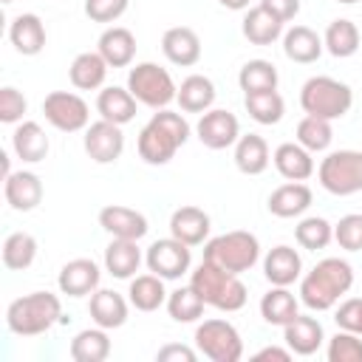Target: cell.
<instances>
[{
    "instance_id": "816d5d0a",
    "label": "cell",
    "mask_w": 362,
    "mask_h": 362,
    "mask_svg": "<svg viewBox=\"0 0 362 362\" xmlns=\"http://www.w3.org/2000/svg\"><path fill=\"white\" fill-rule=\"evenodd\" d=\"M291 356H294V354H291L288 345H286V348H280V345H266V348H260L252 359H255V362H272V359H274V362H288Z\"/></svg>"
},
{
    "instance_id": "83f0119b",
    "label": "cell",
    "mask_w": 362,
    "mask_h": 362,
    "mask_svg": "<svg viewBox=\"0 0 362 362\" xmlns=\"http://www.w3.org/2000/svg\"><path fill=\"white\" fill-rule=\"evenodd\" d=\"M107 62L99 51H82L74 57L71 68H68V76H71V85L76 90H99L107 79Z\"/></svg>"
},
{
    "instance_id": "7bdbcfd3",
    "label": "cell",
    "mask_w": 362,
    "mask_h": 362,
    "mask_svg": "<svg viewBox=\"0 0 362 362\" xmlns=\"http://www.w3.org/2000/svg\"><path fill=\"white\" fill-rule=\"evenodd\" d=\"M294 238H297V243L303 249L320 252V249H325L334 240V226L325 218H320V215H308V218H303L294 226Z\"/></svg>"
},
{
    "instance_id": "b9f144b4",
    "label": "cell",
    "mask_w": 362,
    "mask_h": 362,
    "mask_svg": "<svg viewBox=\"0 0 362 362\" xmlns=\"http://www.w3.org/2000/svg\"><path fill=\"white\" fill-rule=\"evenodd\" d=\"M204 300L192 286H181L175 291L167 294V314L175 322H195L204 317Z\"/></svg>"
},
{
    "instance_id": "7402d4cb",
    "label": "cell",
    "mask_w": 362,
    "mask_h": 362,
    "mask_svg": "<svg viewBox=\"0 0 362 362\" xmlns=\"http://www.w3.org/2000/svg\"><path fill=\"white\" fill-rule=\"evenodd\" d=\"M325 45H322V37L308 28V25H291L288 31H283V54L297 62V65H311L322 57Z\"/></svg>"
},
{
    "instance_id": "c3c4849f",
    "label": "cell",
    "mask_w": 362,
    "mask_h": 362,
    "mask_svg": "<svg viewBox=\"0 0 362 362\" xmlns=\"http://www.w3.org/2000/svg\"><path fill=\"white\" fill-rule=\"evenodd\" d=\"M334 322H337V328H345V331H354L362 337V297L342 300L334 311Z\"/></svg>"
},
{
    "instance_id": "bcb514c9",
    "label": "cell",
    "mask_w": 362,
    "mask_h": 362,
    "mask_svg": "<svg viewBox=\"0 0 362 362\" xmlns=\"http://www.w3.org/2000/svg\"><path fill=\"white\" fill-rule=\"evenodd\" d=\"M25 110H28V102L17 88L11 85L0 88V122L3 124H20Z\"/></svg>"
},
{
    "instance_id": "9a60e30c",
    "label": "cell",
    "mask_w": 362,
    "mask_h": 362,
    "mask_svg": "<svg viewBox=\"0 0 362 362\" xmlns=\"http://www.w3.org/2000/svg\"><path fill=\"white\" fill-rule=\"evenodd\" d=\"M3 195L14 212H31L42 201V181L31 170H14L3 181Z\"/></svg>"
},
{
    "instance_id": "f546056e",
    "label": "cell",
    "mask_w": 362,
    "mask_h": 362,
    "mask_svg": "<svg viewBox=\"0 0 362 362\" xmlns=\"http://www.w3.org/2000/svg\"><path fill=\"white\" fill-rule=\"evenodd\" d=\"M141 266V249L139 240H124V238H113L105 249V269L107 274H113L116 280H130L136 277Z\"/></svg>"
},
{
    "instance_id": "ba28073f",
    "label": "cell",
    "mask_w": 362,
    "mask_h": 362,
    "mask_svg": "<svg viewBox=\"0 0 362 362\" xmlns=\"http://www.w3.org/2000/svg\"><path fill=\"white\" fill-rule=\"evenodd\" d=\"M317 178L325 192L339 195V198L362 192V150L328 153L317 167Z\"/></svg>"
},
{
    "instance_id": "1f68e13d",
    "label": "cell",
    "mask_w": 362,
    "mask_h": 362,
    "mask_svg": "<svg viewBox=\"0 0 362 362\" xmlns=\"http://www.w3.org/2000/svg\"><path fill=\"white\" fill-rule=\"evenodd\" d=\"M297 314H300V300L294 297V291H288V286H272L260 297V317L269 325H280L283 328Z\"/></svg>"
},
{
    "instance_id": "836d02e7",
    "label": "cell",
    "mask_w": 362,
    "mask_h": 362,
    "mask_svg": "<svg viewBox=\"0 0 362 362\" xmlns=\"http://www.w3.org/2000/svg\"><path fill=\"white\" fill-rule=\"evenodd\" d=\"M272 161V153H269V144L263 136L257 133H246L235 141V167L243 173V175H260Z\"/></svg>"
},
{
    "instance_id": "ac0fdd59",
    "label": "cell",
    "mask_w": 362,
    "mask_h": 362,
    "mask_svg": "<svg viewBox=\"0 0 362 362\" xmlns=\"http://www.w3.org/2000/svg\"><path fill=\"white\" fill-rule=\"evenodd\" d=\"M164 57L178 68H192L201 59V37L187 25H173L161 37Z\"/></svg>"
},
{
    "instance_id": "11a10c76",
    "label": "cell",
    "mask_w": 362,
    "mask_h": 362,
    "mask_svg": "<svg viewBox=\"0 0 362 362\" xmlns=\"http://www.w3.org/2000/svg\"><path fill=\"white\" fill-rule=\"evenodd\" d=\"M3 3H6V6H8V3H14V0H3Z\"/></svg>"
},
{
    "instance_id": "4dcf8cb0",
    "label": "cell",
    "mask_w": 362,
    "mask_h": 362,
    "mask_svg": "<svg viewBox=\"0 0 362 362\" xmlns=\"http://www.w3.org/2000/svg\"><path fill=\"white\" fill-rule=\"evenodd\" d=\"M136 96L127 90V88H119V85H110V88H102L99 96H96V113L113 124H127L136 119Z\"/></svg>"
},
{
    "instance_id": "f5cc1de1",
    "label": "cell",
    "mask_w": 362,
    "mask_h": 362,
    "mask_svg": "<svg viewBox=\"0 0 362 362\" xmlns=\"http://www.w3.org/2000/svg\"><path fill=\"white\" fill-rule=\"evenodd\" d=\"M218 3L229 11H246L249 8V0H218Z\"/></svg>"
},
{
    "instance_id": "9c48e42d",
    "label": "cell",
    "mask_w": 362,
    "mask_h": 362,
    "mask_svg": "<svg viewBox=\"0 0 362 362\" xmlns=\"http://www.w3.org/2000/svg\"><path fill=\"white\" fill-rule=\"evenodd\" d=\"M195 348L212 362H238L243 356V339L226 320H204L195 328Z\"/></svg>"
},
{
    "instance_id": "60d3db41",
    "label": "cell",
    "mask_w": 362,
    "mask_h": 362,
    "mask_svg": "<svg viewBox=\"0 0 362 362\" xmlns=\"http://www.w3.org/2000/svg\"><path fill=\"white\" fill-rule=\"evenodd\" d=\"M334 141V127L328 119H320V116H303L300 124H297V144H303L308 153H322L328 150Z\"/></svg>"
},
{
    "instance_id": "e575fe53",
    "label": "cell",
    "mask_w": 362,
    "mask_h": 362,
    "mask_svg": "<svg viewBox=\"0 0 362 362\" xmlns=\"http://www.w3.org/2000/svg\"><path fill=\"white\" fill-rule=\"evenodd\" d=\"M127 300L136 311H158L167 303V288H164V277L158 274H136L130 277V288H127Z\"/></svg>"
},
{
    "instance_id": "277c9868",
    "label": "cell",
    "mask_w": 362,
    "mask_h": 362,
    "mask_svg": "<svg viewBox=\"0 0 362 362\" xmlns=\"http://www.w3.org/2000/svg\"><path fill=\"white\" fill-rule=\"evenodd\" d=\"M189 286L201 294V300L218 311H240L246 305V286L240 280V274L223 272L209 260H201V266L192 272Z\"/></svg>"
},
{
    "instance_id": "5b68a950",
    "label": "cell",
    "mask_w": 362,
    "mask_h": 362,
    "mask_svg": "<svg viewBox=\"0 0 362 362\" xmlns=\"http://www.w3.org/2000/svg\"><path fill=\"white\" fill-rule=\"evenodd\" d=\"M204 260L215 263L223 272L243 274L260 260V240L246 229H232L218 238H209L204 246Z\"/></svg>"
},
{
    "instance_id": "2e32d148",
    "label": "cell",
    "mask_w": 362,
    "mask_h": 362,
    "mask_svg": "<svg viewBox=\"0 0 362 362\" xmlns=\"http://www.w3.org/2000/svg\"><path fill=\"white\" fill-rule=\"evenodd\" d=\"M99 277H102V272L90 257H76L59 269L57 286L68 297H88L99 288Z\"/></svg>"
},
{
    "instance_id": "52a82bcc",
    "label": "cell",
    "mask_w": 362,
    "mask_h": 362,
    "mask_svg": "<svg viewBox=\"0 0 362 362\" xmlns=\"http://www.w3.org/2000/svg\"><path fill=\"white\" fill-rule=\"evenodd\" d=\"M127 90L136 96L139 105L153 107V110H161L170 102H175L178 85L173 82V76H170L167 68H161L156 62H139L127 74Z\"/></svg>"
},
{
    "instance_id": "f1b7e54d",
    "label": "cell",
    "mask_w": 362,
    "mask_h": 362,
    "mask_svg": "<svg viewBox=\"0 0 362 362\" xmlns=\"http://www.w3.org/2000/svg\"><path fill=\"white\" fill-rule=\"evenodd\" d=\"M48 136L37 122H20L11 133V150L25 164H40L48 156Z\"/></svg>"
},
{
    "instance_id": "8d00e7d4",
    "label": "cell",
    "mask_w": 362,
    "mask_h": 362,
    "mask_svg": "<svg viewBox=\"0 0 362 362\" xmlns=\"http://www.w3.org/2000/svg\"><path fill=\"white\" fill-rule=\"evenodd\" d=\"M322 45L331 57L337 59H348L359 51V28L356 23L339 17V20H331L328 28H325V37H322Z\"/></svg>"
},
{
    "instance_id": "cb8c5ba5",
    "label": "cell",
    "mask_w": 362,
    "mask_h": 362,
    "mask_svg": "<svg viewBox=\"0 0 362 362\" xmlns=\"http://www.w3.org/2000/svg\"><path fill=\"white\" fill-rule=\"evenodd\" d=\"M272 161H274V170H277L286 181H308V178L314 175V170H317L311 153H308L303 144H297V141H283V144H277Z\"/></svg>"
},
{
    "instance_id": "44dd1931",
    "label": "cell",
    "mask_w": 362,
    "mask_h": 362,
    "mask_svg": "<svg viewBox=\"0 0 362 362\" xmlns=\"http://www.w3.org/2000/svg\"><path fill=\"white\" fill-rule=\"evenodd\" d=\"M127 303H130V300H124V297H122L119 291H113V288H96V291L90 294L88 311H90V320H93L99 328L113 331V328H122V325L127 322V311H130Z\"/></svg>"
},
{
    "instance_id": "3957f363",
    "label": "cell",
    "mask_w": 362,
    "mask_h": 362,
    "mask_svg": "<svg viewBox=\"0 0 362 362\" xmlns=\"http://www.w3.org/2000/svg\"><path fill=\"white\" fill-rule=\"evenodd\" d=\"M62 320V303L51 291H31L17 297L6 308V325L17 337H37Z\"/></svg>"
},
{
    "instance_id": "681fc988",
    "label": "cell",
    "mask_w": 362,
    "mask_h": 362,
    "mask_svg": "<svg viewBox=\"0 0 362 362\" xmlns=\"http://www.w3.org/2000/svg\"><path fill=\"white\" fill-rule=\"evenodd\" d=\"M156 359L158 362H195L198 354L189 348V345H181V342H167L156 351Z\"/></svg>"
},
{
    "instance_id": "7dc6e473",
    "label": "cell",
    "mask_w": 362,
    "mask_h": 362,
    "mask_svg": "<svg viewBox=\"0 0 362 362\" xmlns=\"http://www.w3.org/2000/svg\"><path fill=\"white\" fill-rule=\"evenodd\" d=\"M130 0H85V14L93 23H116L127 11Z\"/></svg>"
},
{
    "instance_id": "f907efd6",
    "label": "cell",
    "mask_w": 362,
    "mask_h": 362,
    "mask_svg": "<svg viewBox=\"0 0 362 362\" xmlns=\"http://www.w3.org/2000/svg\"><path fill=\"white\" fill-rule=\"evenodd\" d=\"M260 6L269 8L274 17H280L283 23H288L300 14V0H260Z\"/></svg>"
},
{
    "instance_id": "d590c367",
    "label": "cell",
    "mask_w": 362,
    "mask_h": 362,
    "mask_svg": "<svg viewBox=\"0 0 362 362\" xmlns=\"http://www.w3.org/2000/svg\"><path fill=\"white\" fill-rule=\"evenodd\" d=\"M110 356V337L107 328H85L71 339V359L74 362H105Z\"/></svg>"
},
{
    "instance_id": "ee69618b",
    "label": "cell",
    "mask_w": 362,
    "mask_h": 362,
    "mask_svg": "<svg viewBox=\"0 0 362 362\" xmlns=\"http://www.w3.org/2000/svg\"><path fill=\"white\" fill-rule=\"evenodd\" d=\"M325 356H328V362H362V337L339 328L328 339Z\"/></svg>"
},
{
    "instance_id": "6da1fadb",
    "label": "cell",
    "mask_w": 362,
    "mask_h": 362,
    "mask_svg": "<svg viewBox=\"0 0 362 362\" xmlns=\"http://www.w3.org/2000/svg\"><path fill=\"white\" fill-rule=\"evenodd\" d=\"M187 139H189V122L181 113L161 107L141 127L136 147H139L141 161H147L153 167H161V164H170L173 161V156L178 153V147L187 144Z\"/></svg>"
},
{
    "instance_id": "d6a6232c",
    "label": "cell",
    "mask_w": 362,
    "mask_h": 362,
    "mask_svg": "<svg viewBox=\"0 0 362 362\" xmlns=\"http://www.w3.org/2000/svg\"><path fill=\"white\" fill-rule=\"evenodd\" d=\"M175 102L184 113H206L215 102V85L204 74H189L175 93Z\"/></svg>"
},
{
    "instance_id": "ffe728a7",
    "label": "cell",
    "mask_w": 362,
    "mask_h": 362,
    "mask_svg": "<svg viewBox=\"0 0 362 362\" xmlns=\"http://www.w3.org/2000/svg\"><path fill=\"white\" fill-rule=\"evenodd\" d=\"M263 274L272 286H291L294 280H300L303 274V257L294 246H274L266 252L263 257Z\"/></svg>"
},
{
    "instance_id": "f6af8a7d",
    "label": "cell",
    "mask_w": 362,
    "mask_h": 362,
    "mask_svg": "<svg viewBox=\"0 0 362 362\" xmlns=\"http://www.w3.org/2000/svg\"><path fill=\"white\" fill-rule=\"evenodd\" d=\"M334 240L345 252H362V215L359 212L342 215L339 223L334 226Z\"/></svg>"
},
{
    "instance_id": "7c38bea8",
    "label": "cell",
    "mask_w": 362,
    "mask_h": 362,
    "mask_svg": "<svg viewBox=\"0 0 362 362\" xmlns=\"http://www.w3.org/2000/svg\"><path fill=\"white\" fill-rule=\"evenodd\" d=\"M85 153L90 161L96 164H113L122 158L124 153V133H122V124H113L107 119H99V122H90L85 127Z\"/></svg>"
},
{
    "instance_id": "8992f818",
    "label": "cell",
    "mask_w": 362,
    "mask_h": 362,
    "mask_svg": "<svg viewBox=\"0 0 362 362\" xmlns=\"http://www.w3.org/2000/svg\"><path fill=\"white\" fill-rule=\"evenodd\" d=\"M354 105V90L351 85L334 79V76H311L305 79L303 90H300V107L308 116H320V119H342Z\"/></svg>"
},
{
    "instance_id": "e0dca14e",
    "label": "cell",
    "mask_w": 362,
    "mask_h": 362,
    "mask_svg": "<svg viewBox=\"0 0 362 362\" xmlns=\"http://www.w3.org/2000/svg\"><path fill=\"white\" fill-rule=\"evenodd\" d=\"M322 339H325V331H322V322L317 317H305V314H297L288 325H283V342L291 348V354L297 356H311L322 348Z\"/></svg>"
},
{
    "instance_id": "8fae6325",
    "label": "cell",
    "mask_w": 362,
    "mask_h": 362,
    "mask_svg": "<svg viewBox=\"0 0 362 362\" xmlns=\"http://www.w3.org/2000/svg\"><path fill=\"white\" fill-rule=\"evenodd\" d=\"M144 263L153 274L164 277V280H178L181 274L189 272V263H192V252L184 240L178 238H161V240H153L147 255H144Z\"/></svg>"
},
{
    "instance_id": "4fadbf2b",
    "label": "cell",
    "mask_w": 362,
    "mask_h": 362,
    "mask_svg": "<svg viewBox=\"0 0 362 362\" xmlns=\"http://www.w3.org/2000/svg\"><path fill=\"white\" fill-rule=\"evenodd\" d=\"M198 141L209 150H226L240 139V124L238 116L223 110V107H209L206 113H201L198 124H195Z\"/></svg>"
},
{
    "instance_id": "74e56055",
    "label": "cell",
    "mask_w": 362,
    "mask_h": 362,
    "mask_svg": "<svg viewBox=\"0 0 362 362\" xmlns=\"http://www.w3.org/2000/svg\"><path fill=\"white\" fill-rule=\"evenodd\" d=\"M37 260V238L28 232H11L3 240V266L8 272H23Z\"/></svg>"
},
{
    "instance_id": "7a4b0ae2",
    "label": "cell",
    "mask_w": 362,
    "mask_h": 362,
    "mask_svg": "<svg viewBox=\"0 0 362 362\" xmlns=\"http://www.w3.org/2000/svg\"><path fill=\"white\" fill-rule=\"evenodd\" d=\"M351 286L354 266L342 257H325L300 280V303L311 311H328L351 291Z\"/></svg>"
},
{
    "instance_id": "484cf974",
    "label": "cell",
    "mask_w": 362,
    "mask_h": 362,
    "mask_svg": "<svg viewBox=\"0 0 362 362\" xmlns=\"http://www.w3.org/2000/svg\"><path fill=\"white\" fill-rule=\"evenodd\" d=\"M283 25H286V23H283L280 17H274L269 8H263V6L257 3V6L246 8L240 31H243V37H246L252 45H272L274 40L283 37Z\"/></svg>"
},
{
    "instance_id": "30bf717a",
    "label": "cell",
    "mask_w": 362,
    "mask_h": 362,
    "mask_svg": "<svg viewBox=\"0 0 362 362\" xmlns=\"http://www.w3.org/2000/svg\"><path fill=\"white\" fill-rule=\"evenodd\" d=\"M45 122L62 133H76L90 124V107L79 93L71 90H51L42 99Z\"/></svg>"
},
{
    "instance_id": "4316f807",
    "label": "cell",
    "mask_w": 362,
    "mask_h": 362,
    "mask_svg": "<svg viewBox=\"0 0 362 362\" xmlns=\"http://www.w3.org/2000/svg\"><path fill=\"white\" fill-rule=\"evenodd\" d=\"M8 40L17 54L37 57L45 48V25L37 14H17L8 25Z\"/></svg>"
},
{
    "instance_id": "d6986e66",
    "label": "cell",
    "mask_w": 362,
    "mask_h": 362,
    "mask_svg": "<svg viewBox=\"0 0 362 362\" xmlns=\"http://www.w3.org/2000/svg\"><path fill=\"white\" fill-rule=\"evenodd\" d=\"M209 229H212V221L201 206L187 204L170 215V235L184 240L187 246H201L209 238Z\"/></svg>"
},
{
    "instance_id": "db71d44e",
    "label": "cell",
    "mask_w": 362,
    "mask_h": 362,
    "mask_svg": "<svg viewBox=\"0 0 362 362\" xmlns=\"http://www.w3.org/2000/svg\"><path fill=\"white\" fill-rule=\"evenodd\" d=\"M337 3H342V6H354V3H359V0H337Z\"/></svg>"
},
{
    "instance_id": "d4e9b609",
    "label": "cell",
    "mask_w": 362,
    "mask_h": 362,
    "mask_svg": "<svg viewBox=\"0 0 362 362\" xmlns=\"http://www.w3.org/2000/svg\"><path fill=\"white\" fill-rule=\"evenodd\" d=\"M311 201H314V195H311L308 184L288 181V184H280L277 189H272V195H269V212L274 218H300L311 206Z\"/></svg>"
},
{
    "instance_id": "603a6c76",
    "label": "cell",
    "mask_w": 362,
    "mask_h": 362,
    "mask_svg": "<svg viewBox=\"0 0 362 362\" xmlns=\"http://www.w3.org/2000/svg\"><path fill=\"white\" fill-rule=\"evenodd\" d=\"M96 51L105 57V62L110 68H127L133 62V57H136V37L124 25H110V28H105L99 34Z\"/></svg>"
},
{
    "instance_id": "5bb4252c",
    "label": "cell",
    "mask_w": 362,
    "mask_h": 362,
    "mask_svg": "<svg viewBox=\"0 0 362 362\" xmlns=\"http://www.w3.org/2000/svg\"><path fill=\"white\" fill-rule=\"evenodd\" d=\"M99 226L110 238H124V240H141L150 229L147 218L139 209L122 206V204H107L99 209Z\"/></svg>"
},
{
    "instance_id": "ab89813d",
    "label": "cell",
    "mask_w": 362,
    "mask_h": 362,
    "mask_svg": "<svg viewBox=\"0 0 362 362\" xmlns=\"http://www.w3.org/2000/svg\"><path fill=\"white\" fill-rule=\"evenodd\" d=\"M246 113L257 122V124H277L286 113V102L277 90H263V93H246L243 99Z\"/></svg>"
},
{
    "instance_id": "f35d334b",
    "label": "cell",
    "mask_w": 362,
    "mask_h": 362,
    "mask_svg": "<svg viewBox=\"0 0 362 362\" xmlns=\"http://www.w3.org/2000/svg\"><path fill=\"white\" fill-rule=\"evenodd\" d=\"M238 85L243 93L277 90V68L269 59H249L238 74Z\"/></svg>"
}]
</instances>
